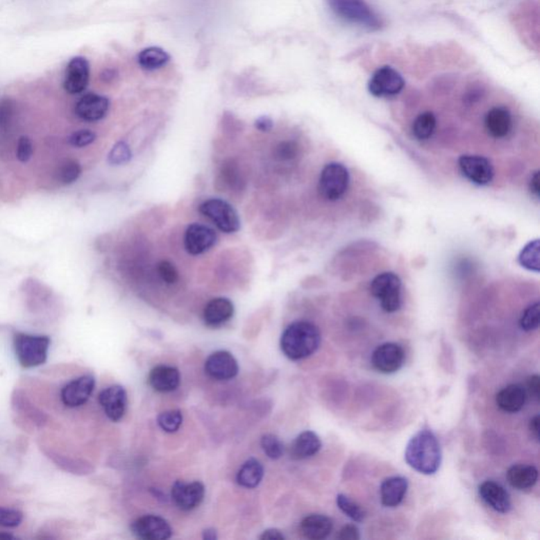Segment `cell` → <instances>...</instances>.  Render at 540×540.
Segmentation results:
<instances>
[{
  "label": "cell",
  "instance_id": "10",
  "mask_svg": "<svg viewBox=\"0 0 540 540\" xmlns=\"http://www.w3.org/2000/svg\"><path fill=\"white\" fill-rule=\"evenodd\" d=\"M405 354L397 343H385L378 346L371 355V364L376 371L385 375L396 373L404 364Z\"/></svg>",
  "mask_w": 540,
  "mask_h": 540
},
{
  "label": "cell",
  "instance_id": "19",
  "mask_svg": "<svg viewBox=\"0 0 540 540\" xmlns=\"http://www.w3.org/2000/svg\"><path fill=\"white\" fill-rule=\"evenodd\" d=\"M479 496L489 507L499 513H507L512 509L511 497L503 485L492 480L481 483L478 488Z\"/></svg>",
  "mask_w": 540,
  "mask_h": 540
},
{
  "label": "cell",
  "instance_id": "1",
  "mask_svg": "<svg viewBox=\"0 0 540 540\" xmlns=\"http://www.w3.org/2000/svg\"><path fill=\"white\" fill-rule=\"evenodd\" d=\"M405 460L421 474H435L442 462L441 448L435 434L430 430H419L407 444Z\"/></svg>",
  "mask_w": 540,
  "mask_h": 540
},
{
  "label": "cell",
  "instance_id": "47",
  "mask_svg": "<svg viewBox=\"0 0 540 540\" xmlns=\"http://www.w3.org/2000/svg\"><path fill=\"white\" fill-rule=\"evenodd\" d=\"M528 387H529L530 394L535 398L539 399L540 391V378L539 376L534 375L529 378L528 380Z\"/></svg>",
  "mask_w": 540,
  "mask_h": 540
},
{
  "label": "cell",
  "instance_id": "42",
  "mask_svg": "<svg viewBox=\"0 0 540 540\" xmlns=\"http://www.w3.org/2000/svg\"><path fill=\"white\" fill-rule=\"evenodd\" d=\"M96 139V134L91 130H79L69 137V144L73 147L83 148L91 145Z\"/></svg>",
  "mask_w": 540,
  "mask_h": 540
},
{
  "label": "cell",
  "instance_id": "37",
  "mask_svg": "<svg viewBox=\"0 0 540 540\" xmlns=\"http://www.w3.org/2000/svg\"><path fill=\"white\" fill-rule=\"evenodd\" d=\"M132 158V151L129 145L126 142H119L113 146L110 153L108 155V160L111 165L119 166L128 163Z\"/></svg>",
  "mask_w": 540,
  "mask_h": 540
},
{
  "label": "cell",
  "instance_id": "26",
  "mask_svg": "<svg viewBox=\"0 0 540 540\" xmlns=\"http://www.w3.org/2000/svg\"><path fill=\"white\" fill-rule=\"evenodd\" d=\"M321 448H322V442L319 436L314 432L306 430L300 434L292 442L290 454L292 458L296 460H303L314 456Z\"/></svg>",
  "mask_w": 540,
  "mask_h": 540
},
{
  "label": "cell",
  "instance_id": "25",
  "mask_svg": "<svg viewBox=\"0 0 540 540\" xmlns=\"http://www.w3.org/2000/svg\"><path fill=\"white\" fill-rule=\"evenodd\" d=\"M332 529H334V523L332 519L326 515H310L301 523L302 534L308 539H326L330 535Z\"/></svg>",
  "mask_w": 540,
  "mask_h": 540
},
{
  "label": "cell",
  "instance_id": "27",
  "mask_svg": "<svg viewBox=\"0 0 540 540\" xmlns=\"http://www.w3.org/2000/svg\"><path fill=\"white\" fill-rule=\"evenodd\" d=\"M507 481L517 490L533 488L538 480V470L529 464H516L511 466L507 473Z\"/></svg>",
  "mask_w": 540,
  "mask_h": 540
},
{
  "label": "cell",
  "instance_id": "8",
  "mask_svg": "<svg viewBox=\"0 0 540 540\" xmlns=\"http://www.w3.org/2000/svg\"><path fill=\"white\" fill-rule=\"evenodd\" d=\"M404 85L403 77L396 69L381 67L369 79V91L376 97L396 96L403 90Z\"/></svg>",
  "mask_w": 540,
  "mask_h": 540
},
{
  "label": "cell",
  "instance_id": "6",
  "mask_svg": "<svg viewBox=\"0 0 540 540\" xmlns=\"http://www.w3.org/2000/svg\"><path fill=\"white\" fill-rule=\"evenodd\" d=\"M401 280L394 273H380L371 284V294L379 300L381 307L387 312H395L401 307Z\"/></svg>",
  "mask_w": 540,
  "mask_h": 540
},
{
  "label": "cell",
  "instance_id": "38",
  "mask_svg": "<svg viewBox=\"0 0 540 540\" xmlns=\"http://www.w3.org/2000/svg\"><path fill=\"white\" fill-rule=\"evenodd\" d=\"M82 174V167L76 160H68L62 164L58 174L60 182L65 185L73 184Z\"/></svg>",
  "mask_w": 540,
  "mask_h": 540
},
{
  "label": "cell",
  "instance_id": "4",
  "mask_svg": "<svg viewBox=\"0 0 540 540\" xmlns=\"http://www.w3.org/2000/svg\"><path fill=\"white\" fill-rule=\"evenodd\" d=\"M51 340L47 336L17 334L14 338L18 362L26 369L40 366L48 358Z\"/></svg>",
  "mask_w": 540,
  "mask_h": 540
},
{
  "label": "cell",
  "instance_id": "35",
  "mask_svg": "<svg viewBox=\"0 0 540 540\" xmlns=\"http://www.w3.org/2000/svg\"><path fill=\"white\" fill-rule=\"evenodd\" d=\"M540 320V310L539 303L531 304L525 308V312L521 314V320H519V326H521V330L525 332H533V330H537L539 326Z\"/></svg>",
  "mask_w": 540,
  "mask_h": 540
},
{
  "label": "cell",
  "instance_id": "18",
  "mask_svg": "<svg viewBox=\"0 0 540 540\" xmlns=\"http://www.w3.org/2000/svg\"><path fill=\"white\" fill-rule=\"evenodd\" d=\"M99 401L107 417L112 421H119L125 415L127 394L124 387L113 385L103 389L99 394Z\"/></svg>",
  "mask_w": 540,
  "mask_h": 540
},
{
  "label": "cell",
  "instance_id": "52",
  "mask_svg": "<svg viewBox=\"0 0 540 540\" xmlns=\"http://www.w3.org/2000/svg\"><path fill=\"white\" fill-rule=\"evenodd\" d=\"M204 539H217V534H215L214 530H206V531L204 532Z\"/></svg>",
  "mask_w": 540,
  "mask_h": 540
},
{
  "label": "cell",
  "instance_id": "40",
  "mask_svg": "<svg viewBox=\"0 0 540 540\" xmlns=\"http://www.w3.org/2000/svg\"><path fill=\"white\" fill-rule=\"evenodd\" d=\"M156 269H158V273L160 279L163 280L166 284L172 285V284H176L178 281V269H176V266L171 262L163 260V261H160L158 264Z\"/></svg>",
  "mask_w": 540,
  "mask_h": 540
},
{
  "label": "cell",
  "instance_id": "53",
  "mask_svg": "<svg viewBox=\"0 0 540 540\" xmlns=\"http://www.w3.org/2000/svg\"><path fill=\"white\" fill-rule=\"evenodd\" d=\"M16 539L15 536L9 533H0V540Z\"/></svg>",
  "mask_w": 540,
  "mask_h": 540
},
{
  "label": "cell",
  "instance_id": "12",
  "mask_svg": "<svg viewBox=\"0 0 540 540\" xmlns=\"http://www.w3.org/2000/svg\"><path fill=\"white\" fill-rule=\"evenodd\" d=\"M95 387L94 378L91 375L82 376L69 382L62 389V403L68 407H78L84 405L92 395Z\"/></svg>",
  "mask_w": 540,
  "mask_h": 540
},
{
  "label": "cell",
  "instance_id": "39",
  "mask_svg": "<svg viewBox=\"0 0 540 540\" xmlns=\"http://www.w3.org/2000/svg\"><path fill=\"white\" fill-rule=\"evenodd\" d=\"M261 446L264 453L270 459L276 460V459L281 458L282 455H283L284 446L277 436L271 435V434L264 435L262 437Z\"/></svg>",
  "mask_w": 540,
  "mask_h": 540
},
{
  "label": "cell",
  "instance_id": "5",
  "mask_svg": "<svg viewBox=\"0 0 540 540\" xmlns=\"http://www.w3.org/2000/svg\"><path fill=\"white\" fill-rule=\"evenodd\" d=\"M199 211L222 233H235L241 228L239 213L222 199H208L199 207Z\"/></svg>",
  "mask_w": 540,
  "mask_h": 540
},
{
  "label": "cell",
  "instance_id": "31",
  "mask_svg": "<svg viewBox=\"0 0 540 540\" xmlns=\"http://www.w3.org/2000/svg\"><path fill=\"white\" fill-rule=\"evenodd\" d=\"M14 407L22 412L24 416L32 420L33 423L38 426H44L47 423V415L40 410L36 409L29 399L20 391H16L13 395Z\"/></svg>",
  "mask_w": 540,
  "mask_h": 540
},
{
  "label": "cell",
  "instance_id": "16",
  "mask_svg": "<svg viewBox=\"0 0 540 540\" xmlns=\"http://www.w3.org/2000/svg\"><path fill=\"white\" fill-rule=\"evenodd\" d=\"M205 496V488L202 483H186L176 481L172 487V500L183 511L196 509Z\"/></svg>",
  "mask_w": 540,
  "mask_h": 540
},
{
  "label": "cell",
  "instance_id": "36",
  "mask_svg": "<svg viewBox=\"0 0 540 540\" xmlns=\"http://www.w3.org/2000/svg\"><path fill=\"white\" fill-rule=\"evenodd\" d=\"M183 415L180 411H168L160 414L158 418V425L167 433H174L182 425Z\"/></svg>",
  "mask_w": 540,
  "mask_h": 540
},
{
  "label": "cell",
  "instance_id": "33",
  "mask_svg": "<svg viewBox=\"0 0 540 540\" xmlns=\"http://www.w3.org/2000/svg\"><path fill=\"white\" fill-rule=\"evenodd\" d=\"M539 241L530 242L519 255V263L523 267L538 273L539 271Z\"/></svg>",
  "mask_w": 540,
  "mask_h": 540
},
{
  "label": "cell",
  "instance_id": "50",
  "mask_svg": "<svg viewBox=\"0 0 540 540\" xmlns=\"http://www.w3.org/2000/svg\"><path fill=\"white\" fill-rule=\"evenodd\" d=\"M530 188H531L532 194H533L536 198H539V174H538V172H535V174L532 176L531 182H530Z\"/></svg>",
  "mask_w": 540,
  "mask_h": 540
},
{
  "label": "cell",
  "instance_id": "49",
  "mask_svg": "<svg viewBox=\"0 0 540 540\" xmlns=\"http://www.w3.org/2000/svg\"><path fill=\"white\" fill-rule=\"evenodd\" d=\"M261 539H284V535L281 533V532L279 531V530H267V531L264 532L263 535L261 536Z\"/></svg>",
  "mask_w": 540,
  "mask_h": 540
},
{
  "label": "cell",
  "instance_id": "24",
  "mask_svg": "<svg viewBox=\"0 0 540 540\" xmlns=\"http://www.w3.org/2000/svg\"><path fill=\"white\" fill-rule=\"evenodd\" d=\"M527 400L525 389L518 385H511L501 389L496 396L499 409L507 413H518L523 409Z\"/></svg>",
  "mask_w": 540,
  "mask_h": 540
},
{
  "label": "cell",
  "instance_id": "41",
  "mask_svg": "<svg viewBox=\"0 0 540 540\" xmlns=\"http://www.w3.org/2000/svg\"><path fill=\"white\" fill-rule=\"evenodd\" d=\"M24 515L17 509L0 507V527L15 528L22 523Z\"/></svg>",
  "mask_w": 540,
  "mask_h": 540
},
{
  "label": "cell",
  "instance_id": "22",
  "mask_svg": "<svg viewBox=\"0 0 540 540\" xmlns=\"http://www.w3.org/2000/svg\"><path fill=\"white\" fill-rule=\"evenodd\" d=\"M409 489V481L404 477L395 476L385 479L381 484V503L385 507H398L403 501Z\"/></svg>",
  "mask_w": 540,
  "mask_h": 540
},
{
  "label": "cell",
  "instance_id": "29",
  "mask_svg": "<svg viewBox=\"0 0 540 540\" xmlns=\"http://www.w3.org/2000/svg\"><path fill=\"white\" fill-rule=\"evenodd\" d=\"M49 458L52 459V462L60 466L62 470L75 475H87L92 472V466L88 462L81 460V459L71 458V457L64 456V455L58 454L54 452H47Z\"/></svg>",
  "mask_w": 540,
  "mask_h": 540
},
{
  "label": "cell",
  "instance_id": "44",
  "mask_svg": "<svg viewBox=\"0 0 540 540\" xmlns=\"http://www.w3.org/2000/svg\"><path fill=\"white\" fill-rule=\"evenodd\" d=\"M32 155H33V143H32L31 139L26 135L19 137L17 150H16V156H17L18 160L22 163H26L31 160Z\"/></svg>",
  "mask_w": 540,
  "mask_h": 540
},
{
  "label": "cell",
  "instance_id": "13",
  "mask_svg": "<svg viewBox=\"0 0 540 540\" xmlns=\"http://www.w3.org/2000/svg\"><path fill=\"white\" fill-rule=\"evenodd\" d=\"M132 532L137 537L147 540H165L171 537L169 523L162 517L147 515L132 523Z\"/></svg>",
  "mask_w": 540,
  "mask_h": 540
},
{
  "label": "cell",
  "instance_id": "43",
  "mask_svg": "<svg viewBox=\"0 0 540 540\" xmlns=\"http://www.w3.org/2000/svg\"><path fill=\"white\" fill-rule=\"evenodd\" d=\"M296 155H298V145L294 142H281L276 146L275 158L277 160H290Z\"/></svg>",
  "mask_w": 540,
  "mask_h": 540
},
{
  "label": "cell",
  "instance_id": "28",
  "mask_svg": "<svg viewBox=\"0 0 540 540\" xmlns=\"http://www.w3.org/2000/svg\"><path fill=\"white\" fill-rule=\"evenodd\" d=\"M264 469L255 459H249L237 473V482L244 488H255L263 478Z\"/></svg>",
  "mask_w": 540,
  "mask_h": 540
},
{
  "label": "cell",
  "instance_id": "46",
  "mask_svg": "<svg viewBox=\"0 0 540 540\" xmlns=\"http://www.w3.org/2000/svg\"><path fill=\"white\" fill-rule=\"evenodd\" d=\"M341 540H359L360 539V533L359 529L354 525H347L340 530L338 535Z\"/></svg>",
  "mask_w": 540,
  "mask_h": 540
},
{
  "label": "cell",
  "instance_id": "14",
  "mask_svg": "<svg viewBox=\"0 0 540 540\" xmlns=\"http://www.w3.org/2000/svg\"><path fill=\"white\" fill-rule=\"evenodd\" d=\"M90 77V66L86 58H72L67 67L64 87L70 94H79L86 90Z\"/></svg>",
  "mask_w": 540,
  "mask_h": 540
},
{
  "label": "cell",
  "instance_id": "20",
  "mask_svg": "<svg viewBox=\"0 0 540 540\" xmlns=\"http://www.w3.org/2000/svg\"><path fill=\"white\" fill-rule=\"evenodd\" d=\"M485 129L494 139L507 137L513 127L511 112L505 107H494L488 111L484 119Z\"/></svg>",
  "mask_w": 540,
  "mask_h": 540
},
{
  "label": "cell",
  "instance_id": "17",
  "mask_svg": "<svg viewBox=\"0 0 540 540\" xmlns=\"http://www.w3.org/2000/svg\"><path fill=\"white\" fill-rule=\"evenodd\" d=\"M205 371L215 380H229L237 375L239 365L230 353L220 351L209 356Z\"/></svg>",
  "mask_w": 540,
  "mask_h": 540
},
{
  "label": "cell",
  "instance_id": "9",
  "mask_svg": "<svg viewBox=\"0 0 540 540\" xmlns=\"http://www.w3.org/2000/svg\"><path fill=\"white\" fill-rule=\"evenodd\" d=\"M218 241V235L210 227L206 225H189L185 231L184 246L187 253L192 255H200L210 251Z\"/></svg>",
  "mask_w": 540,
  "mask_h": 540
},
{
  "label": "cell",
  "instance_id": "2",
  "mask_svg": "<svg viewBox=\"0 0 540 540\" xmlns=\"http://www.w3.org/2000/svg\"><path fill=\"white\" fill-rule=\"evenodd\" d=\"M320 343V330L314 324L307 321H296L282 335L281 348L292 360H301L312 356Z\"/></svg>",
  "mask_w": 540,
  "mask_h": 540
},
{
  "label": "cell",
  "instance_id": "32",
  "mask_svg": "<svg viewBox=\"0 0 540 540\" xmlns=\"http://www.w3.org/2000/svg\"><path fill=\"white\" fill-rule=\"evenodd\" d=\"M437 126V119H436L434 113L426 111L421 113L416 117L413 124V133L416 139L420 141L430 139L433 135Z\"/></svg>",
  "mask_w": 540,
  "mask_h": 540
},
{
  "label": "cell",
  "instance_id": "34",
  "mask_svg": "<svg viewBox=\"0 0 540 540\" xmlns=\"http://www.w3.org/2000/svg\"><path fill=\"white\" fill-rule=\"evenodd\" d=\"M337 505L347 517L356 523H361L366 516L364 509L345 495L340 494L337 496Z\"/></svg>",
  "mask_w": 540,
  "mask_h": 540
},
{
  "label": "cell",
  "instance_id": "15",
  "mask_svg": "<svg viewBox=\"0 0 540 540\" xmlns=\"http://www.w3.org/2000/svg\"><path fill=\"white\" fill-rule=\"evenodd\" d=\"M110 101L103 95L89 93L77 101L75 106V115L85 121L94 123L101 121L109 110Z\"/></svg>",
  "mask_w": 540,
  "mask_h": 540
},
{
  "label": "cell",
  "instance_id": "48",
  "mask_svg": "<svg viewBox=\"0 0 540 540\" xmlns=\"http://www.w3.org/2000/svg\"><path fill=\"white\" fill-rule=\"evenodd\" d=\"M255 128L261 132L271 131L273 127V119L268 117H261L255 121Z\"/></svg>",
  "mask_w": 540,
  "mask_h": 540
},
{
  "label": "cell",
  "instance_id": "3",
  "mask_svg": "<svg viewBox=\"0 0 540 540\" xmlns=\"http://www.w3.org/2000/svg\"><path fill=\"white\" fill-rule=\"evenodd\" d=\"M328 3L337 17L348 24L369 31H377L382 26V20L365 0H328Z\"/></svg>",
  "mask_w": 540,
  "mask_h": 540
},
{
  "label": "cell",
  "instance_id": "11",
  "mask_svg": "<svg viewBox=\"0 0 540 540\" xmlns=\"http://www.w3.org/2000/svg\"><path fill=\"white\" fill-rule=\"evenodd\" d=\"M459 169L470 182L480 186L490 184L494 178V168L488 158L479 155H462L458 160Z\"/></svg>",
  "mask_w": 540,
  "mask_h": 540
},
{
  "label": "cell",
  "instance_id": "51",
  "mask_svg": "<svg viewBox=\"0 0 540 540\" xmlns=\"http://www.w3.org/2000/svg\"><path fill=\"white\" fill-rule=\"evenodd\" d=\"M530 430L535 439L539 440V415H536L530 421Z\"/></svg>",
  "mask_w": 540,
  "mask_h": 540
},
{
  "label": "cell",
  "instance_id": "45",
  "mask_svg": "<svg viewBox=\"0 0 540 540\" xmlns=\"http://www.w3.org/2000/svg\"><path fill=\"white\" fill-rule=\"evenodd\" d=\"M13 101L10 99L0 101V128H5L11 123L15 112Z\"/></svg>",
  "mask_w": 540,
  "mask_h": 540
},
{
  "label": "cell",
  "instance_id": "21",
  "mask_svg": "<svg viewBox=\"0 0 540 540\" xmlns=\"http://www.w3.org/2000/svg\"><path fill=\"white\" fill-rule=\"evenodd\" d=\"M180 371L176 367L160 365L154 367L149 375V383L152 389L160 393L176 391L180 385Z\"/></svg>",
  "mask_w": 540,
  "mask_h": 540
},
{
  "label": "cell",
  "instance_id": "7",
  "mask_svg": "<svg viewBox=\"0 0 540 540\" xmlns=\"http://www.w3.org/2000/svg\"><path fill=\"white\" fill-rule=\"evenodd\" d=\"M349 185L348 170L340 163H330L323 168L319 178V192L328 201H338Z\"/></svg>",
  "mask_w": 540,
  "mask_h": 540
},
{
  "label": "cell",
  "instance_id": "23",
  "mask_svg": "<svg viewBox=\"0 0 540 540\" xmlns=\"http://www.w3.org/2000/svg\"><path fill=\"white\" fill-rule=\"evenodd\" d=\"M235 306L226 298H215L208 302L204 310V321L207 326L217 328L233 318Z\"/></svg>",
  "mask_w": 540,
  "mask_h": 540
},
{
  "label": "cell",
  "instance_id": "30",
  "mask_svg": "<svg viewBox=\"0 0 540 540\" xmlns=\"http://www.w3.org/2000/svg\"><path fill=\"white\" fill-rule=\"evenodd\" d=\"M170 56L163 49L158 47H150L139 54L140 66L147 71H153L162 68L169 62Z\"/></svg>",
  "mask_w": 540,
  "mask_h": 540
}]
</instances>
